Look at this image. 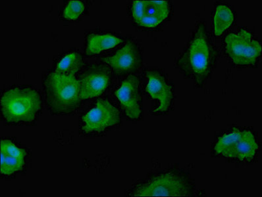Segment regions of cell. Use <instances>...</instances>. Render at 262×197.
<instances>
[{
	"label": "cell",
	"instance_id": "cell-9",
	"mask_svg": "<svg viewBox=\"0 0 262 197\" xmlns=\"http://www.w3.org/2000/svg\"><path fill=\"white\" fill-rule=\"evenodd\" d=\"M117 74L122 75L137 69L141 63V56L136 43L128 42L112 57L103 59Z\"/></svg>",
	"mask_w": 262,
	"mask_h": 197
},
{
	"label": "cell",
	"instance_id": "cell-5",
	"mask_svg": "<svg viewBox=\"0 0 262 197\" xmlns=\"http://www.w3.org/2000/svg\"><path fill=\"white\" fill-rule=\"evenodd\" d=\"M225 51L236 65H253L260 56V43L245 30H241L237 34H229L225 38Z\"/></svg>",
	"mask_w": 262,
	"mask_h": 197
},
{
	"label": "cell",
	"instance_id": "cell-17",
	"mask_svg": "<svg viewBox=\"0 0 262 197\" xmlns=\"http://www.w3.org/2000/svg\"><path fill=\"white\" fill-rule=\"evenodd\" d=\"M243 132L235 129L229 134L223 136L216 143L215 151L217 154L230 157L232 150L235 145L236 142L242 136Z\"/></svg>",
	"mask_w": 262,
	"mask_h": 197
},
{
	"label": "cell",
	"instance_id": "cell-11",
	"mask_svg": "<svg viewBox=\"0 0 262 197\" xmlns=\"http://www.w3.org/2000/svg\"><path fill=\"white\" fill-rule=\"evenodd\" d=\"M27 152L8 139L1 141V169L4 175H11L22 169Z\"/></svg>",
	"mask_w": 262,
	"mask_h": 197
},
{
	"label": "cell",
	"instance_id": "cell-1",
	"mask_svg": "<svg viewBox=\"0 0 262 197\" xmlns=\"http://www.w3.org/2000/svg\"><path fill=\"white\" fill-rule=\"evenodd\" d=\"M215 50L204 24H199L185 53L179 59L180 70L201 84L210 75L215 61Z\"/></svg>",
	"mask_w": 262,
	"mask_h": 197
},
{
	"label": "cell",
	"instance_id": "cell-4",
	"mask_svg": "<svg viewBox=\"0 0 262 197\" xmlns=\"http://www.w3.org/2000/svg\"><path fill=\"white\" fill-rule=\"evenodd\" d=\"M40 108V95L31 88L10 89L4 93L1 100L2 114L10 122H32Z\"/></svg>",
	"mask_w": 262,
	"mask_h": 197
},
{
	"label": "cell",
	"instance_id": "cell-3",
	"mask_svg": "<svg viewBox=\"0 0 262 197\" xmlns=\"http://www.w3.org/2000/svg\"><path fill=\"white\" fill-rule=\"evenodd\" d=\"M194 187L187 174L169 171L156 174L135 185L130 192L134 196H192Z\"/></svg>",
	"mask_w": 262,
	"mask_h": 197
},
{
	"label": "cell",
	"instance_id": "cell-10",
	"mask_svg": "<svg viewBox=\"0 0 262 197\" xmlns=\"http://www.w3.org/2000/svg\"><path fill=\"white\" fill-rule=\"evenodd\" d=\"M146 75L148 79L146 91L152 98L160 101V106L154 112L168 111L173 98L171 86L164 76L158 71H148Z\"/></svg>",
	"mask_w": 262,
	"mask_h": 197
},
{
	"label": "cell",
	"instance_id": "cell-2",
	"mask_svg": "<svg viewBox=\"0 0 262 197\" xmlns=\"http://www.w3.org/2000/svg\"><path fill=\"white\" fill-rule=\"evenodd\" d=\"M45 89L48 109L52 114H71L79 107L80 84L74 76L51 73L45 80Z\"/></svg>",
	"mask_w": 262,
	"mask_h": 197
},
{
	"label": "cell",
	"instance_id": "cell-18",
	"mask_svg": "<svg viewBox=\"0 0 262 197\" xmlns=\"http://www.w3.org/2000/svg\"><path fill=\"white\" fill-rule=\"evenodd\" d=\"M84 10V6L82 2L72 0L69 2L64 10V17L66 19L74 20L77 19Z\"/></svg>",
	"mask_w": 262,
	"mask_h": 197
},
{
	"label": "cell",
	"instance_id": "cell-15",
	"mask_svg": "<svg viewBox=\"0 0 262 197\" xmlns=\"http://www.w3.org/2000/svg\"><path fill=\"white\" fill-rule=\"evenodd\" d=\"M234 15L231 9L226 6L220 5L217 7L213 20L214 33L216 36L224 33L233 23Z\"/></svg>",
	"mask_w": 262,
	"mask_h": 197
},
{
	"label": "cell",
	"instance_id": "cell-6",
	"mask_svg": "<svg viewBox=\"0 0 262 197\" xmlns=\"http://www.w3.org/2000/svg\"><path fill=\"white\" fill-rule=\"evenodd\" d=\"M85 133L100 132L120 121L118 109L107 100L98 101L96 106L82 118Z\"/></svg>",
	"mask_w": 262,
	"mask_h": 197
},
{
	"label": "cell",
	"instance_id": "cell-7",
	"mask_svg": "<svg viewBox=\"0 0 262 197\" xmlns=\"http://www.w3.org/2000/svg\"><path fill=\"white\" fill-rule=\"evenodd\" d=\"M110 80V71L106 66H89L79 80L80 98L88 100L100 95L107 89Z\"/></svg>",
	"mask_w": 262,
	"mask_h": 197
},
{
	"label": "cell",
	"instance_id": "cell-12",
	"mask_svg": "<svg viewBox=\"0 0 262 197\" xmlns=\"http://www.w3.org/2000/svg\"><path fill=\"white\" fill-rule=\"evenodd\" d=\"M169 6L165 1H144V16L139 25L152 28L168 17Z\"/></svg>",
	"mask_w": 262,
	"mask_h": 197
},
{
	"label": "cell",
	"instance_id": "cell-8",
	"mask_svg": "<svg viewBox=\"0 0 262 197\" xmlns=\"http://www.w3.org/2000/svg\"><path fill=\"white\" fill-rule=\"evenodd\" d=\"M120 102L126 115L137 119L141 114V93L140 80L136 76L130 75L115 93Z\"/></svg>",
	"mask_w": 262,
	"mask_h": 197
},
{
	"label": "cell",
	"instance_id": "cell-13",
	"mask_svg": "<svg viewBox=\"0 0 262 197\" xmlns=\"http://www.w3.org/2000/svg\"><path fill=\"white\" fill-rule=\"evenodd\" d=\"M257 150L258 145L252 133L243 131L242 136L234 146L230 158H236L241 160H250L254 158Z\"/></svg>",
	"mask_w": 262,
	"mask_h": 197
},
{
	"label": "cell",
	"instance_id": "cell-19",
	"mask_svg": "<svg viewBox=\"0 0 262 197\" xmlns=\"http://www.w3.org/2000/svg\"><path fill=\"white\" fill-rule=\"evenodd\" d=\"M133 17L135 22L140 24L144 16V1H135L132 6Z\"/></svg>",
	"mask_w": 262,
	"mask_h": 197
},
{
	"label": "cell",
	"instance_id": "cell-16",
	"mask_svg": "<svg viewBox=\"0 0 262 197\" xmlns=\"http://www.w3.org/2000/svg\"><path fill=\"white\" fill-rule=\"evenodd\" d=\"M82 65L81 55L77 52L71 53L59 61L56 72L62 75L74 76L80 70Z\"/></svg>",
	"mask_w": 262,
	"mask_h": 197
},
{
	"label": "cell",
	"instance_id": "cell-14",
	"mask_svg": "<svg viewBox=\"0 0 262 197\" xmlns=\"http://www.w3.org/2000/svg\"><path fill=\"white\" fill-rule=\"evenodd\" d=\"M122 42L121 39L110 34H91L87 38L86 53L88 55L97 54L111 49Z\"/></svg>",
	"mask_w": 262,
	"mask_h": 197
}]
</instances>
